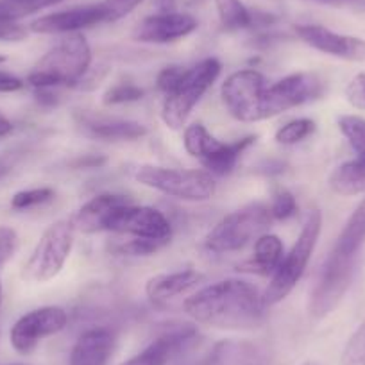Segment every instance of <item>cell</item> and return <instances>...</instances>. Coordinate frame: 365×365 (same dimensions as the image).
<instances>
[{"mask_svg": "<svg viewBox=\"0 0 365 365\" xmlns=\"http://www.w3.org/2000/svg\"><path fill=\"white\" fill-rule=\"evenodd\" d=\"M90 65L91 48L86 38L79 33H72L36 63L33 72L27 76V83L34 90L77 86L90 70Z\"/></svg>", "mask_w": 365, "mask_h": 365, "instance_id": "7a4b0ae2", "label": "cell"}, {"mask_svg": "<svg viewBox=\"0 0 365 365\" xmlns=\"http://www.w3.org/2000/svg\"><path fill=\"white\" fill-rule=\"evenodd\" d=\"M165 245L156 240H145V238L129 237L125 238V240H118L117 244L111 245V251L117 252V255H125V256H149V255H154V252H158Z\"/></svg>", "mask_w": 365, "mask_h": 365, "instance_id": "4dcf8cb0", "label": "cell"}, {"mask_svg": "<svg viewBox=\"0 0 365 365\" xmlns=\"http://www.w3.org/2000/svg\"><path fill=\"white\" fill-rule=\"evenodd\" d=\"M346 97L351 106L365 110V73H358L349 81L346 88Z\"/></svg>", "mask_w": 365, "mask_h": 365, "instance_id": "74e56055", "label": "cell"}, {"mask_svg": "<svg viewBox=\"0 0 365 365\" xmlns=\"http://www.w3.org/2000/svg\"><path fill=\"white\" fill-rule=\"evenodd\" d=\"M185 149L190 156L197 158L201 163L219 153L224 147V142L217 140L202 124H192L185 129Z\"/></svg>", "mask_w": 365, "mask_h": 365, "instance_id": "d4e9b609", "label": "cell"}, {"mask_svg": "<svg viewBox=\"0 0 365 365\" xmlns=\"http://www.w3.org/2000/svg\"><path fill=\"white\" fill-rule=\"evenodd\" d=\"M175 2L178 0H153V6L158 13H172L175 11Z\"/></svg>", "mask_w": 365, "mask_h": 365, "instance_id": "b9f144b4", "label": "cell"}, {"mask_svg": "<svg viewBox=\"0 0 365 365\" xmlns=\"http://www.w3.org/2000/svg\"><path fill=\"white\" fill-rule=\"evenodd\" d=\"M270 215L276 220H287L290 217L296 215L297 212V201L290 192L283 190L274 197L272 205H270Z\"/></svg>", "mask_w": 365, "mask_h": 365, "instance_id": "e575fe53", "label": "cell"}, {"mask_svg": "<svg viewBox=\"0 0 365 365\" xmlns=\"http://www.w3.org/2000/svg\"><path fill=\"white\" fill-rule=\"evenodd\" d=\"M68 322V315L59 307H43L22 315L13 324L9 340L16 353L29 354L47 336L61 331Z\"/></svg>", "mask_w": 365, "mask_h": 365, "instance_id": "7c38bea8", "label": "cell"}, {"mask_svg": "<svg viewBox=\"0 0 365 365\" xmlns=\"http://www.w3.org/2000/svg\"><path fill=\"white\" fill-rule=\"evenodd\" d=\"M19 249V235L13 227L0 226V269L15 256Z\"/></svg>", "mask_w": 365, "mask_h": 365, "instance_id": "8d00e7d4", "label": "cell"}, {"mask_svg": "<svg viewBox=\"0 0 365 365\" xmlns=\"http://www.w3.org/2000/svg\"><path fill=\"white\" fill-rule=\"evenodd\" d=\"M329 187L339 195L365 194V160L354 158L339 165L329 175Z\"/></svg>", "mask_w": 365, "mask_h": 365, "instance_id": "603a6c76", "label": "cell"}, {"mask_svg": "<svg viewBox=\"0 0 365 365\" xmlns=\"http://www.w3.org/2000/svg\"><path fill=\"white\" fill-rule=\"evenodd\" d=\"M54 197V190L52 188H33V190H22L19 194L13 195L11 206L15 210H27L33 206L45 205Z\"/></svg>", "mask_w": 365, "mask_h": 365, "instance_id": "836d02e7", "label": "cell"}, {"mask_svg": "<svg viewBox=\"0 0 365 365\" xmlns=\"http://www.w3.org/2000/svg\"><path fill=\"white\" fill-rule=\"evenodd\" d=\"M11 365H24V364H11Z\"/></svg>", "mask_w": 365, "mask_h": 365, "instance_id": "681fc988", "label": "cell"}, {"mask_svg": "<svg viewBox=\"0 0 365 365\" xmlns=\"http://www.w3.org/2000/svg\"><path fill=\"white\" fill-rule=\"evenodd\" d=\"M104 161H106V158H97V156H88V158H83V160H77L76 161V167H99V165H103Z\"/></svg>", "mask_w": 365, "mask_h": 365, "instance_id": "7bdbcfd3", "label": "cell"}, {"mask_svg": "<svg viewBox=\"0 0 365 365\" xmlns=\"http://www.w3.org/2000/svg\"><path fill=\"white\" fill-rule=\"evenodd\" d=\"M358 258V256H356ZM356 258L331 251L310 294V314L322 319L331 314L346 296L354 276Z\"/></svg>", "mask_w": 365, "mask_h": 365, "instance_id": "9c48e42d", "label": "cell"}, {"mask_svg": "<svg viewBox=\"0 0 365 365\" xmlns=\"http://www.w3.org/2000/svg\"><path fill=\"white\" fill-rule=\"evenodd\" d=\"M190 365H263V353L251 342L220 340Z\"/></svg>", "mask_w": 365, "mask_h": 365, "instance_id": "44dd1931", "label": "cell"}, {"mask_svg": "<svg viewBox=\"0 0 365 365\" xmlns=\"http://www.w3.org/2000/svg\"><path fill=\"white\" fill-rule=\"evenodd\" d=\"M340 365H365V319L344 347Z\"/></svg>", "mask_w": 365, "mask_h": 365, "instance_id": "1f68e13d", "label": "cell"}, {"mask_svg": "<svg viewBox=\"0 0 365 365\" xmlns=\"http://www.w3.org/2000/svg\"><path fill=\"white\" fill-rule=\"evenodd\" d=\"M2 63H6V56L0 54V65H2Z\"/></svg>", "mask_w": 365, "mask_h": 365, "instance_id": "7dc6e473", "label": "cell"}, {"mask_svg": "<svg viewBox=\"0 0 365 365\" xmlns=\"http://www.w3.org/2000/svg\"><path fill=\"white\" fill-rule=\"evenodd\" d=\"M195 336H197L195 326L179 324L161 333L138 354L122 361L120 365H168L194 342Z\"/></svg>", "mask_w": 365, "mask_h": 365, "instance_id": "4fadbf2b", "label": "cell"}, {"mask_svg": "<svg viewBox=\"0 0 365 365\" xmlns=\"http://www.w3.org/2000/svg\"><path fill=\"white\" fill-rule=\"evenodd\" d=\"M145 91L140 86L133 83H118L111 86L110 90L104 93V104H125V103H136L143 97Z\"/></svg>", "mask_w": 365, "mask_h": 365, "instance_id": "d6a6232c", "label": "cell"}, {"mask_svg": "<svg viewBox=\"0 0 365 365\" xmlns=\"http://www.w3.org/2000/svg\"><path fill=\"white\" fill-rule=\"evenodd\" d=\"M321 227L322 215L319 210H314L307 217V222H304L303 230H301L299 238L292 245V249L287 252L282 265L272 274V279H270L269 287L263 292V299H265L269 307L285 299L292 292L294 287L299 283V279L303 278L308 262H310L312 255L315 251V245H317Z\"/></svg>", "mask_w": 365, "mask_h": 365, "instance_id": "277c9868", "label": "cell"}, {"mask_svg": "<svg viewBox=\"0 0 365 365\" xmlns=\"http://www.w3.org/2000/svg\"><path fill=\"white\" fill-rule=\"evenodd\" d=\"M115 347V335L108 328H91L73 344L70 365H108Z\"/></svg>", "mask_w": 365, "mask_h": 365, "instance_id": "d6986e66", "label": "cell"}, {"mask_svg": "<svg viewBox=\"0 0 365 365\" xmlns=\"http://www.w3.org/2000/svg\"><path fill=\"white\" fill-rule=\"evenodd\" d=\"M220 63L215 58H206L192 68L182 70L181 77L168 93L163 96L161 118L170 129H181L187 124L195 104L202 99L208 88L220 76Z\"/></svg>", "mask_w": 365, "mask_h": 365, "instance_id": "3957f363", "label": "cell"}, {"mask_svg": "<svg viewBox=\"0 0 365 365\" xmlns=\"http://www.w3.org/2000/svg\"><path fill=\"white\" fill-rule=\"evenodd\" d=\"M20 153L19 150H6V153L0 154V179H4L9 172L15 168V165L19 163Z\"/></svg>", "mask_w": 365, "mask_h": 365, "instance_id": "60d3db41", "label": "cell"}, {"mask_svg": "<svg viewBox=\"0 0 365 365\" xmlns=\"http://www.w3.org/2000/svg\"><path fill=\"white\" fill-rule=\"evenodd\" d=\"M319 4H326V6H344L347 4L349 0H315Z\"/></svg>", "mask_w": 365, "mask_h": 365, "instance_id": "f6af8a7d", "label": "cell"}, {"mask_svg": "<svg viewBox=\"0 0 365 365\" xmlns=\"http://www.w3.org/2000/svg\"><path fill=\"white\" fill-rule=\"evenodd\" d=\"M270 222H272L270 210L262 202H252L222 217L208 233L205 245L208 251L217 255L238 251L252 238L259 237L270 226Z\"/></svg>", "mask_w": 365, "mask_h": 365, "instance_id": "8992f818", "label": "cell"}, {"mask_svg": "<svg viewBox=\"0 0 365 365\" xmlns=\"http://www.w3.org/2000/svg\"><path fill=\"white\" fill-rule=\"evenodd\" d=\"M142 2L143 0H104L101 4L106 15V22H117L135 11Z\"/></svg>", "mask_w": 365, "mask_h": 365, "instance_id": "d590c367", "label": "cell"}, {"mask_svg": "<svg viewBox=\"0 0 365 365\" xmlns=\"http://www.w3.org/2000/svg\"><path fill=\"white\" fill-rule=\"evenodd\" d=\"M131 199L128 195L120 194H101L88 201L83 208L76 212L72 217L73 230H79L83 233H99L108 231L111 217L122 208V206L131 205Z\"/></svg>", "mask_w": 365, "mask_h": 365, "instance_id": "e0dca14e", "label": "cell"}, {"mask_svg": "<svg viewBox=\"0 0 365 365\" xmlns=\"http://www.w3.org/2000/svg\"><path fill=\"white\" fill-rule=\"evenodd\" d=\"M263 294L242 279H224L205 287L185 301V312L199 324L219 329H255L265 322Z\"/></svg>", "mask_w": 365, "mask_h": 365, "instance_id": "6da1fadb", "label": "cell"}, {"mask_svg": "<svg viewBox=\"0 0 365 365\" xmlns=\"http://www.w3.org/2000/svg\"><path fill=\"white\" fill-rule=\"evenodd\" d=\"M108 231L125 237L156 240L167 245L172 238V226L167 217L150 206H122L108 224Z\"/></svg>", "mask_w": 365, "mask_h": 365, "instance_id": "8fae6325", "label": "cell"}, {"mask_svg": "<svg viewBox=\"0 0 365 365\" xmlns=\"http://www.w3.org/2000/svg\"><path fill=\"white\" fill-rule=\"evenodd\" d=\"M13 131V124L9 122V118L6 117L2 111H0V138H4V136H8L9 133Z\"/></svg>", "mask_w": 365, "mask_h": 365, "instance_id": "ee69618b", "label": "cell"}, {"mask_svg": "<svg viewBox=\"0 0 365 365\" xmlns=\"http://www.w3.org/2000/svg\"><path fill=\"white\" fill-rule=\"evenodd\" d=\"M285 258V247L276 235H259L255 244V256L249 262L238 265V270L272 276Z\"/></svg>", "mask_w": 365, "mask_h": 365, "instance_id": "7402d4cb", "label": "cell"}, {"mask_svg": "<svg viewBox=\"0 0 365 365\" xmlns=\"http://www.w3.org/2000/svg\"><path fill=\"white\" fill-rule=\"evenodd\" d=\"M0 304H2V283H0Z\"/></svg>", "mask_w": 365, "mask_h": 365, "instance_id": "c3c4849f", "label": "cell"}, {"mask_svg": "<svg viewBox=\"0 0 365 365\" xmlns=\"http://www.w3.org/2000/svg\"><path fill=\"white\" fill-rule=\"evenodd\" d=\"M202 279L205 276L192 269L158 274L147 282L145 292L154 304H167L168 301L175 299L181 294H187L188 290L195 289L199 283H202Z\"/></svg>", "mask_w": 365, "mask_h": 365, "instance_id": "ffe728a7", "label": "cell"}, {"mask_svg": "<svg viewBox=\"0 0 365 365\" xmlns=\"http://www.w3.org/2000/svg\"><path fill=\"white\" fill-rule=\"evenodd\" d=\"M24 86H26V83L20 77L0 70V93H13V91L22 90Z\"/></svg>", "mask_w": 365, "mask_h": 365, "instance_id": "ab89813d", "label": "cell"}, {"mask_svg": "<svg viewBox=\"0 0 365 365\" xmlns=\"http://www.w3.org/2000/svg\"><path fill=\"white\" fill-rule=\"evenodd\" d=\"M135 178L145 187L182 201H208L217 190L213 175L205 170L143 165L136 170Z\"/></svg>", "mask_w": 365, "mask_h": 365, "instance_id": "5b68a950", "label": "cell"}, {"mask_svg": "<svg viewBox=\"0 0 365 365\" xmlns=\"http://www.w3.org/2000/svg\"><path fill=\"white\" fill-rule=\"evenodd\" d=\"M315 122L310 118H297V120L289 122L283 128L278 129L276 133V142L283 143V145H296V143L303 142L308 136L315 133Z\"/></svg>", "mask_w": 365, "mask_h": 365, "instance_id": "f546056e", "label": "cell"}, {"mask_svg": "<svg viewBox=\"0 0 365 365\" xmlns=\"http://www.w3.org/2000/svg\"><path fill=\"white\" fill-rule=\"evenodd\" d=\"M103 22H106L103 4H91L40 16V19H36L31 24L29 29L38 34H72Z\"/></svg>", "mask_w": 365, "mask_h": 365, "instance_id": "2e32d148", "label": "cell"}, {"mask_svg": "<svg viewBox=\"0 0 365 365\" xmlns=\"http://www.w3.org/2000/svg\"><path fill=\"white\" fill-rule=\"evenodd\" d=\"M296 34L310 45L315 51L335 58L347 59V61H364L365 59V41L360 38L339 34L328 27L315 26V24H303L296 27Z\"/></svg>", "mask_w": 365, "mask_h": 365, "instance_id": "5bb4252c", "label": "cell"}, {"mask_svg": "<svg viewBox=\"0 0 365 365\" xmlns=\"http://www.w3.org/2000/svg\"><path fill=\"white\" fill-rule=\"evenodd\" d=\"M58 2H61V0H0V20L19 22L24 16L51 8Z\"/></svg>", "mask_w": 365, "mask_h": 365, "instance_id": "83f0119b", "label": "cell"}, {"mask_svg": "<svg viewBox=\"0 0 365 365\" xmlns=\"http://www.w3.org/2000/svg\"><path fill=\"white\" fill-rule=\"evenodd\" d=\"M339 129L346 136L356 158L365 160V118L358 115H342L339 118Z\"/></svg>", "mask_w": 365, "mask_h": 365, "instance_id": "f1b7e54d", "label": "cell"}, {"mask_svg": "<svg viewBox=\"0 0 365 365\" xmlns=\"http://www.w3.org/2000/svg\"><path fill=\"white\" fill-rule=\"evenodd\" d=\"M256 142V136H245V138L237 140V142H231V143H224L222 149L219 150L217 154H213L210 160H206L205 167L208 168L210 174H215V175H226L237 167L238 160H240L242 153L247 149L249 145Z\"/></svg>", "mask_w": 365, "mask_h": 365, "instance_id": "484cf974", "label": "cell"}, {"mask_svg": "<svg viewBox=\"0 0 365 365\" xmlns=\"http://www.w3.org/2000/svg\"><path fill=\"white\" fill-rule=\"evenodd\" d=\"M326 83L321 76L312 72H297L269 84L265 91V117L289 111L292 108L317 101L324 96Z\"/></svg>", "mask_w": 365, "mask_h": 365, "instance_id": "30bf717a", "label": "cell"}, {"mask_svg": "<svg viewBox=\"0 0 365 365\" xmlns=\"http://www.w3.org/2000/svg\"><path fill=\"white\" fill-rule=\"evenodd\" d=\"M197 29V20L187 13H156L143 19L133 31V38L142 43H172Z\"/></svg>", "mask_w": 365, "mask_h": 365, "instance_id": "9a60e30c", "label": "cell"}, {"mask_svg": "<svg viewBox=\"0 0 365 365\" xmlns=\"http://www.w3.org/2000/svg\"><path fill=\"white\" fill-rule=\"evenodd\" d=\"M303 365H322V364H319V361H315V360H310V361H304Z\"/></svg>", "mask_w": 365, "mask_h": 365, "instance_id": "bcb514c9", "label": "cell"}, {"mask_svg": "<svg viewBox=\"0 0 365 365\" xmlns=\"http://www.w3.org/2000/svg\"><path fill=\"white\" fill-rule=\"evenodd\" d=\"M77 122L88 136L106 142H120V140H138L147 135V128L140 122L124 120L117 117H103L96 113H79Z\"/></svg>", "mask_w": 365, "mask_h": 365, "instance_id": "ac0fdd59", "label": "cell"}, {"mask_svg": "<svg viewBox=\"0 0 365 365\" xmlns=\"http://www.w3.org/2000/svg\"><path fill=\"white\" fill-rule=\"evenodd\" d=\"M222 26L230 31L255 27V13L244 6L242 0H215Z\"/></svg>", "mask_w": 365, "mask_h": 365, "instance_id": "4316f807", "label": "cell"}, {"mask_svg": "<svg viewBox=\"0 0 365 365\" xmlns=\"http://www.w3.org/2000/svg\"><path fill=\"white\" fill-rule=\"evenodd\" d=\"M267 81L256 70H238L222 84L220 96L231 117L240 122L265 120Z\"/></svg>", "mask_w": 365, "mask_h": 365, "instance_id": "ba28073f", "label": "cell"}, {"mask_svg": "<svg viewBox=\"0 0 365 365\" xmlns=\"http://www.w3.org/2000/svg\"><path fill=\"white\" fill-rule=\"evenodd\" d=\"M27 38V29L19 22H0V41H22Z\"/></svg>", "mask_w": 365, "mask_h": 365, "instance_id": "f35d334b", "label": "cell"}, {"mask_svg": "<svg viewBox=\"0 0 365 365\" xmlns=\"http://www.w3.org/2000/svg\"><path fill=\"white\" fill-rule=\"evenodd\" d=\"M365 244V199L358 205L353 215L349 217L347 224L344 226L339 240H336L333 251L340 252L344 256L356 258L360 255V249Z\"/></svg>", "mask_w": 365, "mask_h": 365, "instance_id": "cb8c5ba5", "label": "cell"}, {"mask_svg": "<svg viewBox=\"0 0 365 365\" xmlns=\"http://www.w3.org/2000/svg\"><path fill=\"white\" fill-rule=\"evenodd\" d=\"M73 231L70 220H58L48 226L24 265L22 278L31 283H45L56 278L72 251Z\"/></svg>", "mask_w": 365, "mask_h": 365, "instance_id": "52a82bcc", "label": "cell"}]
</instances>
